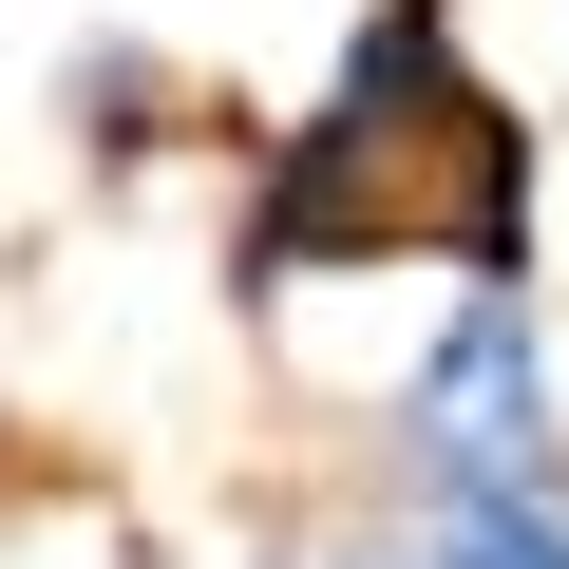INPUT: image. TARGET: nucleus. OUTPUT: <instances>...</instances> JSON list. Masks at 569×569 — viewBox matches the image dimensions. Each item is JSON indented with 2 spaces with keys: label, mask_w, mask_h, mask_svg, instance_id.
I'll return each instance as SVG.
<instances>
[{
  "label": "nucleus",
  "mask_w": 569,
  "mask_h": 569,
  "mask_svg": "<svg viewBox=\"0 0 569 569\" xmlns=\"http://www.w3.org/2000/svg\"><path fill=\"white\" fill-rule=\"evenodd\" d=\"M456 266V284H531V114L456 58V0H380L342 20V77L284 114V152L247 171L228 284H323V266Z\"/></svg>",
  "instance_id": "nucleus-1"
},
{
  "label": "nucleus",
  "mask_w": 569,
  "mask_h": 569,
  "mask_svg": "<svg viewBox=\"0 0 569 569\" xmlns=\"http://www.w3.org/2000/svg\"><path fill=\"white\" fill-rule=\"evenodd\" d=\"M418 531H437V569H569V493H456Z\"/></svg>",
  "instance_id": "nucleus-3"
},
{
  "label": "nucleus",
  "mask_w": 569,
  "mask_h": 569,
  "mask_svg": "<svg viewBox=\"0 0 569 569\" xmlns=\"http://www.w3.org/2000/svg\"><path fill=\"white\" fill-rule=\"evenodd\" d=\"M323 569H437V531H361V550H323Z\"/></svg>",
  "instance_id": "nucleus-4"
},
{
  "label": "nucleus",
  "mask_w": 569,
  "mask_h": 569,
  "mask_svg": "<svg viewBox=\"0 0 569 569\" xmlns=\"http://www.w3.org/2000/svg\"><path fill=\"white\" fill-rule=\"evenodd\" d=\"M380 475L418 512L456 493H569V418H550V305L531 284H456L399 361V418H380Z\"/></svg>",
  "instance_id": "nucleus-2"
}]
</instances>
